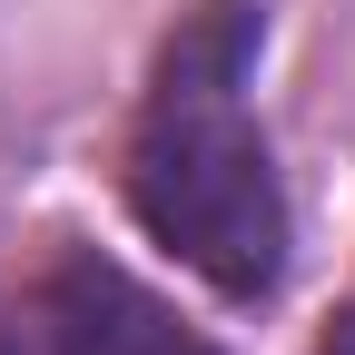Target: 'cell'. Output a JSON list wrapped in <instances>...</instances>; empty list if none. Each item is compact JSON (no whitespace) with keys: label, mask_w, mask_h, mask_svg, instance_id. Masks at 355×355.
Listing matches in <instances>:
<instances>
[{"label":"cell","mask_w":355,"mask_h":355,"mask_svg":"<svg viewBox=\"0 0 355 355\" xmlns=\"http://www.w3.org/2000/svg\"><path fill=\"white\" fill-rule=\"evenodd\" d=\"M266 50L257 0H198L178 10L168 50L148 69L139 128H128V207L139 227L207 277L227 306H257L286 286V188L266 158V128L247 109V69Z\"/></svg>","instance_id":"obj_1"},{"label":"cell","mask_w":355,"mask_h":355,"mask_svg":"<svg viewBox=\"0 0 355 355\" xmlns=\"http://www.w3.org/2000/svg\"><path fill=\"white\" fill-rule=\"evenodd\" d=\"M0 355H217L109 257H60L20 306H0Z\"/></svg>","instance_id":"obj_2"},{"label":"cell","mask_w":355,"mask_h":355,"mask_svg":"<svg viewBox=\"0 0 355 355\" xmlns=\"http://www.w3.org/2000/svg\"><path fill=\"white\" fill-rule=\"evenodd\" d=\"M316 355H355V296H345V316L326 326V345H316Z\"/></svg>","instance_id":"obj_3"}]
</instances>
